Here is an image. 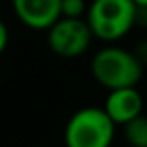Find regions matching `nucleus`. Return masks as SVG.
Listing matches in <instances>:
<instances>
[{
    "instance_id": "obj_1",
    "label": "nucleus",
    "mask_w": 147,
    "mask_h": 147,
    "mask_svg": "<svg viewBox=\"0 0 147 147\" xmlns=\"http://www.w3.org/2000/svg\"><path fill=\"white\" fill-rule=\"evenodd\" d=\"M93 78L108 90L136 88L144 75V65L134 52L119 47L100 49L91 60Z\"/></svg>"
},
{
    "instance_id": "obj_2",
    "label": "nucleus",
    "mask_w": 147,
    "mask_h": 147,
    "mask_svg": "<svg viewBox=\"0 0 147 147\" xmlns=\"http://www.w3.org/2000/svg\"><path fill=\"white\" fill-rule=\"evenodd\" d=\"M84 21L93 37L112 43L125 37L136 24V6L132 0H93Z\"/></svg>"
},
{
    "instance_id": "obj_3",
    "label": "nucleus",
    "mask_w": 147,
    "mask_h": 147,
    "mask_svg": "<svg viewBox=\"0 0 147 147\" xmlns=\"http://www.w3.org/2000/svg\"><path fill=\"white\" fill-rule=\"evenodd\" d=\"M115 125L99 106L76 110L65 125V147H110Z\"/></svg>"
},
{
    "instance_id": "obj_4",
    "label": "nucleus",
    "mask_w": 147,
    "mask_h": 147,
    "mask_svg": "<svg viewBox=\"0 0 147 147\" xmlns=\"http://www.w3.org/2000/svg\"><path fill=\"white\" fill-rule=\"evenodd\" d=\"M91 30L84 19H65L60 17L49 28V47L54 54L61 58H76L84 54L90 47Z\"/></svg>"
},
{
    "instance_id": "obj_5",
    "label": "nucleus",
    "mask_w": 147,
    "mask_h": 147,
    "mask_svg": "<svg viewBox=\"0 0 147 147\" xmlns=\"http://www.w3.org/2000/svg\"><path fill=\"white\" fill-rule=\"evenodd\" d=\"M61 0H13L17 19L34 30H49L60 19Z\"/></svg>"
},
{
    "instance_id": "obj_6",
    "label": "nucleus",
    "mask_w": 147,
    "mask_h": 147,
    "mask_svg": "<svg viewBox=\"0 0 147 147\" xmlns=\"http://www.w3.org/2000/svg\"><path fill=\"white\" fill-rule=\"evenodd\" d=\"M104 112L114 121V125H125L144 110V99L136 88H119L112 90L104 102Z\"/></svg>"
},
{
    "instance_id": "obj_7",
    "label": "nucleus",
    "mask_w": 147,
    "mask_h": 147,
    "mask_svg": "<svg viewBox=\"0 0 147 147\" xmlns=\"http://www.w3.org/2000/svg\"><path fill=\"white\" fill-rule=\"evenodd\" d=\"M121 127L123 136L130 147H147V115L140 114Z\"/></svg>"
},
{
    "instance_id": "obj_8",
    "label": "nucleus",
    "mask_w": 147,
    "mask_h": 147,
    "mask_svg": "<svg viewBox=\"0 0 147 147\" xmlns=\"http://www.w3.org/2000/svg\"><path fill=\"white\" fill-rule=\"evenodd\" d=\"M88 6L84 0H61L60 2V17L65 19H84Z\"/></svg>"
},
{
    "instance_id": "obj_9",
    "label": "nucleus",
    "mask_w": 147,
    "mask_h": 147,
    "mask_svg": "<svg viewBox=\"0 0 147 147\" xmlns=\"http://www.w3.org/2000/svg\"><path fill=\"white\" fill-rule=\"evenodd\" d=\"M7 41H9V34H7V28L2 21H0V54L6 50L7 47Z\"/></svg>"
},
{
    "instance_id": "obj_10",
    "label": "nucleus",
    "mask_w": 147,
    "mask_h": 147,
    "mask_svg": "<svg viewBox=\"0 0 147 147\" xmlns=\"http://www.w3.org/2000/svg\"><path fill=\"white\" fill-rule=\"evenodd\" d=\"M134 54H136V58L142 61V65L147 63V41H144V43L138 45V50H136Z\"/></svg>"
},
{
    "instance_id": "obj_11",
    "label": "nucleus",
    "mask_w": 147,
    "mask_h": 147,
    "mask_svg": "<svg viewBox=\"0 0 147 147\" xmlns=\"http://www.w3.org/2000/svg\"><path fill=\"white\" fill-rule=\"evenodd\" d=\"M136 7H147V0H132Z\"/></svg>"
}]
</instances>
